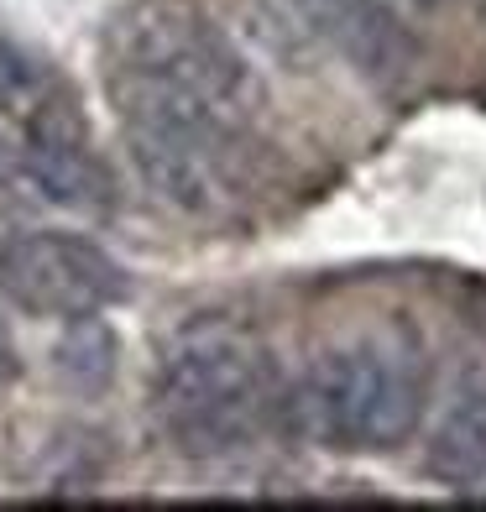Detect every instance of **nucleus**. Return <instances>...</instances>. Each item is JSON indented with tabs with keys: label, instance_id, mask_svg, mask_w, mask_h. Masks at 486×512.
<instances>
[{
	"label": "nucleus",
	"instance_id": "1",
	"mask_svg": "<svg viewBox=\"0 0 486 512\" xmlns=\"http://www.w3.org/2000/svg\"><path fill=\"white\" fill-rule=\"evenodd\" d=\"M152 403L162 434L194 460L241 455L288 429V382L246 330H189L162 356Z\"/></svg>",
	"mask_w": 486,
	"mask_h": 512
},
{
	"label": "nucleus",
	"instance_id": "2",
	"mask_svg": "<svg viewBox=\"0 0 486 512\" xmlns=\"http://www.w3.org/2000/svg\"><path fill=\"white\" fill-rule=\"evenodd\" d=\"M429 392V361L408 335H361L288 382V429L340 455H382L419 434Z\"/></svg>",
	"mask_w": 486,
	"mask_h": 512
},
{
	"label": "nucleus",
	"instance_id": "3",
	"mask_svg": "<svg viewBox=\"0 0 486 512\" xmlns=\"http://www.w3.org/2000/svg\"><path fill=\"white\" fill-rule=\"evenodd\" d=\"M110 68L142 74L157 84L189 89L215 110L251 126V110L262 105L257 68L246 63L220 21L199 0H126L110 21Z\"/></svg>",
	"mask_w": 486,
	"mask_h": 512
},
{
	"label": "nucleus",
	"instance_id": "4",
	"mask_svg": "<svg viewBox=\"0 0 486 512\" xmlns=\"http://www.w3.org/2000/svg\"><path fill=\"white\" fill-rule=\"evenodd\" d=\"M131 293V272L74 230H11L0 236V298L37 319L105 314Z\"/></svg>",
	"mask_w": 486,
	"mask_h": 512
},
{
	"label": "nucleus",
	"instance_id": "5",
	"mask_svg": "<svg viewBox=\"0 0 486 512\" xmlns=\"http://www.w3.org/2000/svg\"><path fill=\"white\" fill-rule=\"evenodd\" d=\"M21 173L42 199L63 209H84V215L115 209V178L63 105L42 110L37 121L21 126Z\"/></svg>",
	"mask_w": 486,
	"mask_h": 512
},
{
	"label": "nucleus",
	"instance_id": "6",
	"mask_svg": "<svg viewBox=\"0 0 486 512\" xmlns=\"http://www.w3.org/2000/svg\"><path fill=\"white\" fill-rule=\"evenodd\" d=\"M288 11L366 79L392 84L413 68V37L392 0H288Z\"/></svg>",
	"mask_w": 486,
	"mask_h": 512
},
{
	"label": "nucleus",
	"instance_id": "7",
	"mask_svg": "<svg viewBox=\"0 0 486 512\" xmlns=\"http://www.w3.org/2000/svg\"><path fill=\"white\" fill-rule=\"evenodd\" d=\"M424 471L450 492H481L486 486V371H466L455 382L445 413L429 429Z\"/></svg>",
	"mask_w": 486,
	"mask_h": 512
},
{
	"label": "nucleus",
	"instance_id": "8",
	"mask_svg": "<svg viewBox=\"0 0 486 512\" xmlns=\"http://www.w3.org/2000/svg\"><path fill=\"white\" fill-rule=\"evenodd\" d=\"M115 330L105 324V314H79V319H63V335L53 345V371L63 387L74 392H105L115 382Z\"/></svg>",
	"mask_w": 486,
	"mask_h": 512
},
{
	"label": "nucleus",
	"instance_id": "9",
	"mask_svg": "<svg viewBox=\"0 0 486 512\" xmlns=\"http://www.w3.org/2000/svg\"><path fill=\"white\" fill-rule=\"evenodd\" d=\"M0 110L16 115L21 126L37 121L42 110H53V89H48V74L16 48L11 37H0Z\"/></svg>",
	"mask_w": 486,
	"mask_h": 512
},
{
	"label": "nucleus",
	"instance_id": "10",
	"mask_svg": "<svg viewBox=\"0 0 486 512\" xmlns=\"http://www.w3.org/2000/svg\"><path fill=\"white\" fill-rule=\"evenodd\" d=\"M16 377H21V345L11 335V324L0 319V387H11Z\"/></svg>",
	"mask_w": 486,
	"mask_h": 512
},
{
	"label": "nucleus",
	"instance_id": "11",
	"mask_svg": "<svg viewBox=\"0 0 486 512\" xmlns=\"http://www.w3.org/2000/svg\"><path fill=\"white\" fill-rule=\"evenodd\" d=\"M413 6H424V11H434V6H445V0H413Z\"/></svg>",
	"mask_w": 486,
	"mask_h": 512
},
{
	"label": "nucleus",
	"instance_id": "12",
	"mask_svg": "<svg viewBox=\"0 0 486 512\" xmlns=\"http://www.w3.org/2000/svg\"><path fill=\"white\" fill-rule=\"evenodd\" d=\"M481 6H486V0H481Z\"/></svg>",
	"mask_w": 486,
	"mask_h": 512
}]
</instances>
